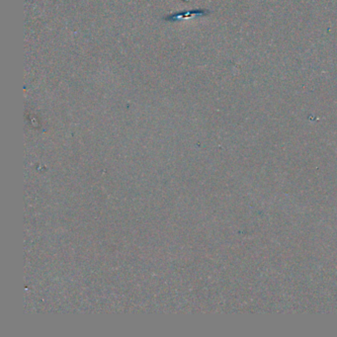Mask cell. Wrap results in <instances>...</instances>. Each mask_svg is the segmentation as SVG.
I'll return each mask as SVG.
<instances>
[{"mask_svg": "<svg viewBox=\"0 0 337 337\" xmlns=\"http://www.w3.org/2000/svg\"><path fill=\"white\" fill-rule=\"evenodd\" d=\"M209 14H210V11H208V10L196 9V10L171 14V15L166 16L164 19L167 20V21H178V20H185V19H190V18H195V17H203V16H207Z\"/></svg>", "mask_w": 337, "mask_h": 337, "instance_id": "6da1fadb", "label": "cell"}]
</instances>
